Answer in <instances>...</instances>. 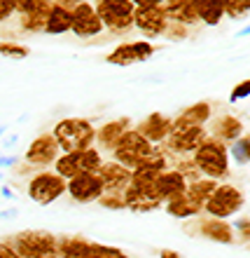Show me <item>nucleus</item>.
Instances as JSON below:
<instances>
[{
  "label": "nucleus",
  "instance_id": "1",
  "mask_svg": "<svg viewBox=\"0 0 250 258\" xmlns=\"http://www.w3.org/2000/svg\"><path fill=\"white\" fill-rule=\"evenodd\" d=\"M52 136L59 143L61 155L66 153H82L94 148L96 143V127L87 117H63L54 124Z\"/></svg>",
  "mask_w": 250,
  "mask_h": 258
},
{
  "label": "nucleus",
  "instance_id": "2",
  "mask_svg": "<svg viewBox=\"0 0 250 258\" xmlns=\"http://www.w3.org/2000/svg\"><path fill=\"white\" fill-rule=\"evenodd\" d=\"M3 242L19 258H59V237L47 230H24Z\"/></svg>",
  "mask_w": 250,
  "mask_h": 258
},
{
  "label": "nucleus",
  "instance_id": "3",
  "mask_svg": "<svg viewBox=\"0 0 250 258\" xmlns=\"http://www.w3.org/2000/svg\"><path fill=\"white\" fill-rule=\"evenodd\" d=\"M192 160H194L196 169H199V174L203 178H210V181H217V183H227L229 171H231V167H229L231 160H229V153H227L224 143L208 136L206 143L192 155Z\"/></svg>",
  "mask_w": 250,
  "mask_h": 258
},
{
  "label": "nucleus",
  "instance_id": "4",
  "mask_svg": "<svg viewBox=\"0 0 250 258\" xmlns=\"http://www.w3.org/2000/svg\"><path fill=\"white\" fill-rule=\"evenodd\" d=\"M94 7L103 28L112 35H127L134 31V0H98L94 3Z\"/></svg>",
  "mask_w": 250,
  "mask_h": 258
},
{
  "label": "nucleus",
  "instance_id": "5",
  "mask_svg": "<svg viewBox=\"0 0 250 258\" xmlns=\"http://www.w3.org/2000/svg\"><path fill=\"white\" fill-rule=\"evenodd\" d=\"M155 153H157V146H152L150 141H145V139L131 127L127 134L119 139L117 148L112 150V160H115L117 164L127 167L129 171H136L141 164L148 162Z\"/></svg>",
  "mask_w": 250,
  "mask_h": 258
},
{
  "label": "nucleus",
  "instance_id": "6",
  "mask_svg": "<svg viewBox=\"0 0 250 258\" xmlns=\"http://www.w3.org/2000/svg\"><path fill=\"white\" fill-rule=\"evenodd\" d=\"M103 155L101 150L89 148L82 150V153H66V155H59V160L54 162V171L66 181H73L77 176H84V174H98V169L103 167Z\"/></svg>",
  "mask_w": 250,
  "mask_h": 258
},
{
  "label": "nucleus",
  "instance_id": "7",
  "mask_svg": "<svg viewBox=\"0 0 250 258\" xmlns=\"http://www.w3.org/2000/svg\"><path fill=\"white\" fill-rule=\"evenodd\" d=\"M66 190H68V181L59 176L54 169L35 171L26 185V195L31 197V202L40 204V207L54 204L59 197L66 195Z\"/></svg>",
  "mask_w": 250,
  "mask_h": 258
},
{
  "label": "nucleus",
  "instance_id": "8",
  "mask_svg": "<svg viewBox=\"0 0 250 258\" xmlns=\"http://www.w3.org/2000/svg\"><path fill=\"white\" fill-rule=\"evenodd\" d=\"M243 204H245V195L241 188H236L234 183H217L215 192L208 197L203 211L210 218L227 221V218H231L234 214L243 209Z\"/></svg>",
  "mask_w": 250,
  "mask_h": 258
},
{
  "label": "nucleus",
  "instance_id": "9",
  "mask_svg": "<svg viewBox=\"0 0 250 258\" xmlns=\"http://www.w3.org/2000/svg\"><path fill=\"white\" fill-rule=\"evenodd\" d=\"M134 28L141 35H145L148 42L157 40V38H164V35H166V28H169V21H166L162 3H148V0L136 3Z\"/></svg>",
  "mask_w": 250,
  "mask_h": 258
},
{
  "label": "nucleus",
  "instance_id": "10",
  "mask_svg": "<svg viewBox=\"0 0 250 258\" xmlns=\"http://www.w3.org/2000/svg\"><path fill=\"white\" fill-rule=\"evenodd\" d=\"M208 139L206 127H192V129H173L162 148L171 157H192L196 150L201 148Z\"/></svg>",
  "mask_w": 250,
  "mask_h": 258
},
{
  "label": "nucleus",
  "instance_id": "11",
  "mask_svg": "<svg viewBox=\"0 0 250 258\" xmlns=\"http://www.w3.org/2000/svg\"><path fill=\"white\" fill-rule=\"evenodd\" d=\"M59 155H61V150H59L56 139L52 136V132H45V134H40L38 139L31 141V146L26 148L21 160L33 169H47V167H54Z\"/></svg>",
  "mask_w": 250,
  "mask_h": 258
},
{
  "label": "nucleus",
  "instance_id": "12",
  "mask_svg": "<svg viewBox=\"0 0 250 258\" xmlns=\"http://www.w3.org/2000/svg\"><path fill=\"white\" fill-rule=\"evenodd\" d=\"M105 28H103L98 14H96L94 3H87V0H80L75 3L73 7V26H70V33H75L82 40H91V38H98Z\"/></svg>",
  "mask_w": 250,
  "mask_h": 258
},
{
  "label": "nucleus",
  "instance_id": "13",
  "mask_svg": "<svg viewBox=\"0 0 250 258\" xmlns=\"http://www.w3.org/2000/svg\"><path fill=\"white\" fill-rule=\"evenodd\" d=\"M124 204L129 211L136 214H148V211H157L164 207V200L159 197V192L155 190V183H129V188L124 190Z\"/></svg>",
  "mask_w": 250,
  "mask_h": 258
},
{
  "label": "nucleus",
  "instance_id": "14",
  "mask_svg": "<svg viewBox=\"0 0 250 258\" xmlns=\"http://www.w3.org/2000/svg\"><path fill=\"white\" fill-rule=\"evenodd\" d=\"M157 52V47L152 42L148 40H131V42H122L117 45L108 56L105 61L112 63V66H131V63H141V61H148L150 56Z\"/></svg>",
  "mask_w": 250,
  "mask_h": 258
},
{
  "label": "nucleus",
  "instance_id": "15",
  "mask_svg": "<svg viewBox=\"0 0 250 258\" xmlns=\"http://www.w3.org/2000/svg\"><path fill=\"white\" fill-rule=\"evenodd\" d=\"M134 129L145 141H150L152 146L159 148V146L166 143V139H169L171 132H173V117H166L164 113H150V115L145 117V120H141Z\"/></svg>",
  "mask_w": 250,
  "mask_h": 258
},
{
  "label": "nucleus",
  "instance_id": "16",
  "mask_svg": "<svg viewBox=\"0 0 250 258\" xmlns=\"http://www.w3.org/2000/svg\"><path fill=\"white\" fill-rule=\"evenodd\" d=\"M206 132H208L210 139H215V141L224 143V146H231L234 141H238V139L243 136V120L236 115L224 113V115L213 117V120L206 124Z\"/></svg>",
  "mask_w": 250,
  "mask_h": 258
},
{
  "label": "nucleus",
  "instance_id": "17",
  "mask_svg": "<svg viewBox=\"0 0 250 258\" xmlns=\"http://www.w3.org/2000/svg\"><path fill=\"white\" fill-rule=\"evenodd\" d=\"M66 195H70L73 202H80V204L98 202L103 197V183H101V178H98V174H84V176H77L73 181H68Z\"/></svg>",
  "mask_w": 250,
  "mask_h": 258
},
{
  "label": "nucleus",
  "instance_id": "18",
  "mask_svg": "<svg viewBox=\"0 0 250 258\" xmlns=\"http://www.w3.org/2000/svg\"><path fill=\"white\" fill-rule=\"evenodd\" d=\"M98 178L103 183V195H124V190L131 183V171L117 164L115 160H108L98 169Z\"/></svg>",
  "mask_w": 250,
  "mask_h": 258
},
{
  "label": "nucleus",
  "instance_id": "19",
  "mask_svg": "<svg viewBox=\"0 0 250 258\" xmlns=\"http://www.w3.org/2000/svg\"><path fill=\"white\" fill-rule=\"evenodd\" d=\"M129 129H131V120L129 117H117V120H110V122L101 124V127L96 129V148L103 153H110L112 155V150L117 148V143L127 134Z\"/></svg>",
  "mask_w": 250,
  "mask_h": 258
},
{
  "label": "nucleus",
  "instance_id": "20",
  "mask_svg": "<svg viewBox=\"0 0 250 258\" xmlns=\"http://www.w3.org/2000/svg\"><path fill=\"white\" fill-rule=\"evenodd\" d=\"M210 120H213V106L208 101H196L173 117V129L206 127Z\"/></svg>",
  "mask_w": 250,
  "mask_h": 258
},
{
  "label": "nucleus",
  "instance_id": "21",
  "mask_svg": "<svg viewBox=\"0 0 250 258\" xmlns=\"http://www.w3.org/2000/svg\"><path fill=\"white\" fill-rule=\"evenodd\" d=\"M162 7H164V14H166L169 24L185 26V28L199 24L194 0H166V3H162Z\"/></svg>",
  "mask_w": 250,
  "mask_h": 258
},
{
  "label": "nucleus",
  "instance_id": "22",
  "mask_svg": "<svg viewBox=\"0 0 250 258\" xmlns=\"http://www.w3.org/2000/svg\"><path fill=\"white\" fill-rule=\"evenodd\" d=\"M73 7H75V3H52L45 33L47 35L70 33V26H73Z\"/></svg>",
  "mask_w": 250,
  "mask_h": 258
},
{
  "label": "nucleus",
  "instance_id": "23",
  "mask_svg": "<svg viewBox=\"0 0 250 258\" xmlns=\"http://www.w3.org/2000/svg\"><path fill=\"white\" fill-rule=\"evenodd\" d=\"M199 232L201 237L210 239V242H217V244H234V230H231V223L227 221H217V218H210V216H201L199 218Z\"/></svg>",
  "mask_w": 250,
  "mask_h": 258
},
{
  "label": "nucleus",
  "instance_id": "24",
  "mask_svg": "<svg viewBox=\"0 0 250 258\" xmlns=\"http://www.w3.org/2000/svg\"><path fill=\"white\" fill-rule=\"evenodd\" d=\"M155 190L159 192V197H162L164 204H166V202H171V200H178L180 195H185V190H187V181L171 167V169H166L162 176L155 181Z\"/></svg>",
  "mask_w": 250,
  "mask_h": 258
},
{
  "label": "nucleus",
  "instance_id": "25",
  "mask_svg": "<svg viewBox=\"0 0 250 258\" xmlns=\"http://www.w3.org/2000/svg\"><path fill=\"white\" fill-rule=\"evenodd\" d=\"M49 10H52V3H49V0H38V5H35L33 10L19 14V28L24 33H45Z\"/></svg>",
  "mask_w": 250,
  "mask_h": 258
},
{
  "label": "nucleus",
  "instance_id": "26",
  "mask_svg": "<svg viewBox=\"0 0 250 258\" xmlns=\"http://www.w3.org/2000/svg\"><path fill=\"white\" fill-rule=\"evenodd\" d=\"M164 209L173 218H196L203 214V204L196 202L194 197L185 190V195H180L178 200H171V202L164 204Z\"/></svg>",
  "mask_w": 250,
  "mask_h": 258
},
{
  "label": "nucleus",
  "instance_id": "27",
  "mask_svg": "<svg viewBox=\"0 0 250 258\" xmlns=\"http://www.w3.org/2000/svg\"><path fill=\"white\" fill-rule=\"evenodd\" d=\"M59 258H91V242L84 237H59Z\"/></svg>",
  "mask_w": 250,
  "mask_h": 258
},
{
  "label": "nucleus",
  "instance_id": "28",
  "mask_svg": "<svg viewBox=\"0 0 250 258\" xmlns=\"http://www.w3.org/2000/svg\"><path fill=\"white\" fill-rule=\"evenodd\" d=\"M194 7H196L199 24H206V26H217V24L224 19L222 0H194Z\"/></svg>",
  "mask_w": 250,
  "mask_h": 258
},
{
  "label": "nucleus",
  "instance_id": "29",
  "mask_svg": "<svg viewBox=\"0 0 250 258\" xmlns=\"http://www.w3.org/2000/svg\"><path fill=\"white\" fill-rule=\"evenodd\" d=\"M227 153H229V160H234L238 167L250 164V134H243L238 141L227 146Z\"/></svg>",
  "mask_w": 250,
  "mask_h": 258
},
{
  "label": "nucleus",
  "instance_id": "30",
  "mask_svg": "<svg viewBox=\"0 0 250 258\" xmlns=\"http://www.w3.org/2000/svg\"><path fill=\"white\" fill-rule=\"evenodd\" d=\"M217 188V181H210V178H199V181H194V183L187 185V192L192 197H194L196 202H201L203 207H206V202H208V197L215 192Z\"/></svg>",
  "mask_w": 250,
  "mask_h": 258
},
{
  "label": "nucleus",
  "instance_id": "31",
  "mask_svg": "<svg viewBox=\"0 0 250 258\" xmlns=\"http://www.w3.org/2000/svg\"><path fill=\"white\" fill-rule=\"evenodd\" d=\"M0 56L5 59H12V61H19V59H26L31 56V49L21 42H14V40H0Z\"/></svg>",
  "mask_w": 250,
  "mask_h": 258
},
{
  "label": "nucleus",
  "instance_id": "32",
  "mask_svg": "<svg viewBox=\"0 0 250 258\" xmlns=\"http://www.w3.org/2000/svg\"><path fill=\"white\" fill-rule=\"evenodd\" d=\"M222 10L229 19H243L250 14V0H222Z\"/></svg>",
  "mask_w": 250,
  "mask_h": 258
},
{
  "label": "nucleus",
  "instance_id": "33",
  "mask_svg": "<svg viewBox=\"0 0 250 258\" xmlns=\"http://www.w3.org/2000/svg\"><path fill=\"white\" fill-rule=\"evenodd\" d=\"M91 258H131L119 246L101 244V242H91Z\"/></svg>",
  "mask_w": 250,
  "mask_h": 258
},
{
  "label": "nucleus",
  "instance_id": "34",
  "mask_svg": "<svg viewBox=\"0 0 250 258\" xmlns=\"http://www.w3.org/2000/svg\"><path fill=\"white\" fill-rule=\"evenodd\" d=\"M248 96H250V78L234 85V89L229 92V103H238V101H243V99H248Z\"/></svg>",
  "mask_w": 250,
  "mask_h": 258
},
{
  "label": "nucleus",
  "instance_id": "35",
  "mask_svg": "<svg viewBox=\"0 0 250 258\" xmlns=\"http://www.w3.org/2000/svg\"><path fill=\"white\" fill-rule=\"evenodd\" d=\"M231 230H234V235H238L241 242H250V218L248 216L236 218V221L231 223Z\"/></svg>",
  "mask_w": 250,
  "mask_h": 258
},
{
  "label": "nucleus",
  "instance_id": "36",
  "mask_svg": "<svg viewBox=\"0 0 250 258\" xmlns=\"http://www.w3.org/2000/svg\"><path fill=\"white\" fill-rule=\"evenodd\" d=\"M103 209H112V211H124L127 209V204H124V195H103L98 200Z\"/></svg>",
  "mask_w": 250,
  "mask_h": 258
},
{
  "label": "nucleus",
  "instance_id": "37",
  "mask_svg": "<svg viewBox=\"0 0 250 258\" xmlns=\"http://www.w3.org/2000/svg\"><path fill=\"white\" fill-rule=\"evenodd\" d=\"M17 14V5L14 0H0V24H7Z\"/></svg>",
  "mask_w": 250,
  "mask_h": 258
},
{
  "label": "nucleus",
  "instance_id": "38",
  "mask_svg": "<svg viewBox=\"0 0 250 258\" xmlns=\"http://www.w3.org/2000/svg\"><path fill=\"white\" fill-rule=\"evenodd\" d=\"M164 38H169V40H185L187 38V28L185 26H176V24H169V28H166V35Z\"/></svg>",
  "mask_w": 250,
  "mask_h": 258
},
{
  "label": "nucleus",
  "instance_id": "39",
  "mask_svg": "<svg viewBox=\"0 0 250 258\" xmlns=\"http://www.w3.org/2000/svg\"><path fill=\"white\" fill-rule=\"evenodd\" d=\"M21 157L19 155H5V157H0V171L3 169H14L17 164H19Z\"/></svg>",
  "mask_w": 250,
  "mask_h": 258
},
{
  "label": "nucleus",
  "instance_id": "40",
  "mask_svg": "<svg viewBox=\"0 0 250 258\" xmlns=\"http://www.w3.org/2000/svg\"><path fill=\"white\" fill-rule=\"evenodd\" d=\"M0 258H19V256H17L5 242H0Z\"/></svg>",
  "mask_w": 250,
  "mask_h": 258
},
{
  "label": "nucleus",
  "instance_id": "41",
  "mask_svg": "<svg viewBox=\"0 0 250 258\" xmlns=\"http://www.w3.org/2000/svg\"><path fill=\"white\" fill-rule=\"evenodd\" d=\"M159 258H183L178 251H173V249H162L159 251Z\"/></svg>",
  "mask_w": 250,
  "mask_h": 258
},
{
  "label": "nucleus",
  "instance_id": "42",
  "mask_svg": "<svg viewBox=\"0 0 250 258\" xmlns=\"http://www.w3.org/2000/svg\"><path fill=\"white\" fill-rule=\"evenodd\" d=\"M0 195L5 197V200H14V192L10 185H0Z\"/></svg>",
  "mask_w": 250,
  "mask_h": 258
},
{
  "label": "nucleus",
  "instance_id": "43",
  "mask_svg": "<svg viewBox=\"0 0 250 258\" xmlns=\"http://www.w3.org/2000/svg\"><path fill=\"white\" fill-rule=\"evenodd\" d=\"M14 214H17V209H7V211H0V218H3V221H7V218H14Z\"/></svg>",
  "mask_w": 250,
  "mask_h": 258
},
{
  "label": "nucleus",
  "instance_id": "44",
  "mask_svg": "<svg viewBox=\"0 0 250 258\" xmlns=\"http://www.w3.org/2000/svg\"><path fill=\"white\" fill-rule=\"evenodd\" d=\"M250 35V24L245 28H241V31H236V38H248Z\"/></svg>",
  "mask_w": 250,
  "mask_h": 258
},
{
  "label": "nucleus",
  "instance_id": "45",
  "mask_svg": "<svg viewBox=\"0 0 250 258\" xmlns=\"http://www.w3.org/2000/svg\"><path fill=\"white\" fill-rule=\"evenodd\" d=\"M17 141V136H7V141H5V146H12V143Z\"/></svg>",
  "mask_w": 250,
  "mask_h": 258
},
{
  "label": "nucleus",
  "instance_id": "46",
  "mask_svg": "<svg viewBox=\"0 0 250 258\" xmlns=\"http://www.w3.org/2000/svg\"><path fill=\"white\" fill-rule=\"evenodd\" d=\"M3 134H5V127H3V124H0V139H3Z\"/></svg>",
  "mask_w": 250,
  "mask_h": 258
}]
</instances>
